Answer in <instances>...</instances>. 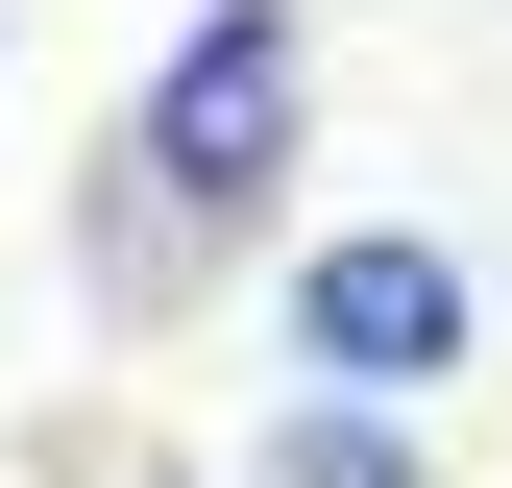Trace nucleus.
I'll use <instances>...</instances> for the list:
<instances>
[{
	"label": "nucleus",
	"mask_w": 512,
	"mask_h": 488,
	"mask_svg": "<svg viewBox=\"0 0 512 488\" xmlns=\"http://www.w3.org/2000/svg\"><path fill=\"white\" fill-rule=\"evenodd\" d=\"M293 147H317V0H196L147 49V98L98 122V293L171 318L220 244L293 220Z\"/></svg>",
	"instance_id": "obj_1"
},
{
	"label": "nucleus",
	"mask_w": 512,
	"mask_h": 488,
	"mask_svg": "<svg viewBox=\"0 0 512 488\" xmlns=\"http://www.w3.org/2000/svg\"><path fill=\"white\" fill-rule=\"evenodd\" d=\"M269 318H293V391H464V342H488V269L439 220H342V244H293L269 269Z\"/></svg>",
	"instance_id": "obj_2"
},
{
	"label": "nucleus",
	"mask_w": 512,
	"mask_h": 488,
	"mask_svg": "<svg viewBox=\"0 0 512 488\" xmlns=\"http://www.w3.org/2000/svg\"><path fill=\"white\" fill-rule=\"evenodd\" d=\"M244 488H439V464H415V415H391V391H293Z\"/></svg>",
	"instance_id": "obj_3"
}]
</instances>
